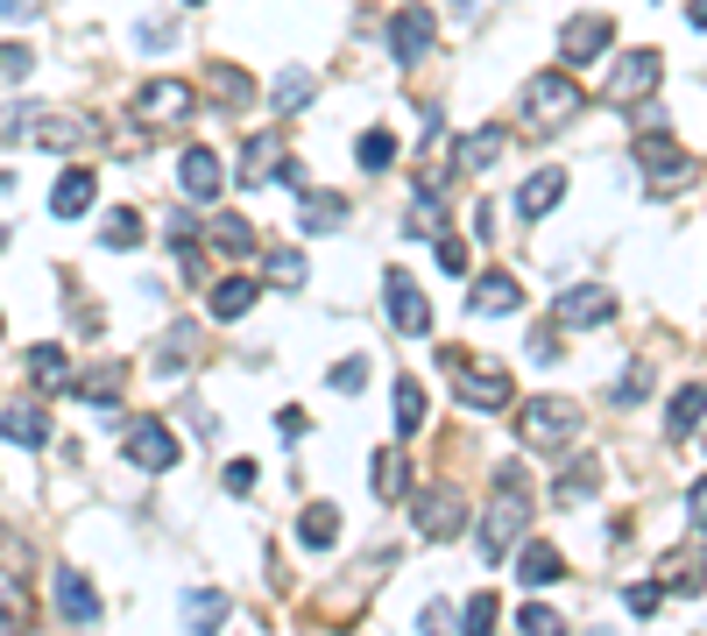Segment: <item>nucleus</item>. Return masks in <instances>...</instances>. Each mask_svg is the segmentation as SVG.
I'll list each match as a JSON object with an SVG mask.
<instances>
[{"label":"nucleus","instance_id":"obj_9","mask_svg":"<svg viewBox=\"0 0 707 636\" xmlns=\"http://www.w3.org/2000/svg\"><path fill=\"white\" fill-rule=\"evenodd\" d=\"M121 446H128V460H135L142 474H170V467H178V438H170V424H163V417L128 424V438H121Z\"/></svg>","mask_w":707,"mask_h":636},{"label":"nucleus","instance_id":"obj_27","mask_svg":"<svg viewBox=\"0 0 707 636\" xmlns=\"http://www.w3.org/2000/svg\"><path fill=\"white\" fill-rule=\"evenodd\" d=\"M333 537H340V509L333 503H304L297 509V545L304 552H333Z\"/></svg>","mask_w":707,"mask_h":636},{"label":"nucleus","instance_id":"obj_26","mask_svg":"<svg viewBox=\"0 0 707 636\" xmlns=\"http://www.w3.org/2000/svg\"><path fill=\"white\" fill-rule=\"evenodd\" d=\"M297 226H304V234H333V226H347V199H340V191H304Z\"/></svg>","mask_w":707,"mask_h":636},{"label":"nucleus","instance_id":"obj_29","mask_svg":"<svg viewBox=\"0 0 707 636\" xmlns=\"http://www.w3.org/2000/svg\"><path fill=\"white\" fill-rule=\"evenodd\" d=\"M700 417H707V382H686V390L673 396V411H665V432H673V438H694Z\"/></svg>","mask_w":707,"mask_h":636},{"label":"nucleus","instance_id":"obj_54","mask_svg":"<svg viewBox=\"0 0 707 636\" xmlns=\"http://www.w3.org/2000/svg\"><path fill=\"white\" fill-rule=\"evenodd\" d=\"M417 623H425V636H453V615H446V608H425Z\"/></svg>","mask_w":707,"mask_h":636},{"label":"nucleus","instance_id":"obj_45","mask_svg":"<svg viewBox=\"0 0 707 636\" xmlns=\"http://www.w3.org/2000/svg\"><path fill=\"white\" fill-rule=\"evenodd\" d=\"M438 220H446V205H438L432 191H417V205H411V220H404V226H411V234H425V226L438 234Z\"/></svg>","mask_w":707,"mask_h":636},{"label":"nucleus","instance_id":"obj_47","mask_svg":"<svg viewBox=\"0 0 707 636\" xmlns=\"http://www.w3.org/2000/svg\"><path fill=\"white\" fill-rule=\"evenodd\" d=\"M644 390H652V361H629L623 382H616V403H637Z\"/></svg>","mask_w":707,"mask_h":636},{"label":"nucleus","instance_id":"obj_16","mask_svg":"<svg viewBox=\"0 0 707 636\" xmlns=\"http://www.w3.org/2000/svg\"><path fill=\"white\" fill-rule=\"evenodd\" d=\"M178 184H184V199L213 205V199H220V184H226V170H220L213 149H184V157H178Z\"/></svg>","mask_w":707,"mask_h":636},{"label":"nucleus","instance_id":"obj_57","mask_svg":"<svg viewBox=\"0 0 707 636\" xmlns=\"http://www.w3.org/2000/svg\"><path fill=\"white\" fill-rule=\"evenodd\" d=\"M0 14H8V22H22V14H36V0H0Z\"/></svg>","mask_w":707,"mask_h":636},{"label":"nucleus","instance_id":"obj_34","mask_svg":"<svg viewBox=\"0 0 707 636\" xmlns=\"http://www.w3.org/2000/svg\"><path fill=\"white\" fill-rule=\"evenodd\" d=\"M248 304H255V276H226V283H213V319H248Z\"/></svg>","mask_w":707,"mask_h":636},{"label":"nucleus","instance_id":"obj_1","mask_svg":"<svg viewBox=\"0 0 707 636\" xmlns=\"http://www.w3.org/2000/svg\"><path fill=\"white\" fill-rule=\"evenodd\" d=\"M524 524H531V488H524L517 467H503V474H495V503L482 509V566H495V558L517 552Z\"/></svg>","mask_w":707,"mask_h":636},{"label":"nucleus","instance_id":"obj_2","mask_svg":"<svg viewBox=\"0 0 707 636\" xmlns=\"http://www.w3.org/2000/svg\"><path fill=\"white\" fill-rule=\"evenodd\" d=\"M580 107H587V92H580V79H566V71H538V79L524 85V128H538V134L566 128Z\"/></svg>","mask_w":707,"mask_h":636},{"label":"nucleus","instance_id":"obj_25","mask_svg":"<svg viewBox=\"0 0 707 636\" xmlns=\"http://www.w3.org/2000/svg\"><path fill=\"white\" fill-rule=\"evenodd\" d=\"M92 199H100V178H92V170H64L57 191H50V212H57V220H79Z\"/></svg>","mask_w":707,"mask_h":636},{"label":"nucleus","instance_id":"obj_11","mask_svg":"<svg viewBox=\"0 0 707 636\" xmlns=\"http://www.w3.org/2000/svg\"><path fill=\"white\" fill-rule=\"evenodd\" d=\"M524 304V291H517V276H509V269H482V276H474V291H467V312L474 319H509Z\"/></svg>","mask_w":707,"mask_h":636},{"label":"nucleus","instance_id":"obj_52","mask_svg":"<svg viewBox=\"0 0 707 636\" xmlns=\"http://www.w3.org/2000/svg\"><path fill=\"white\" fill-rule=\"evenodd\" d=\"M686 524L707 537V481H694V495H686Z\"/></svg>","mask_w":707,"mask_h":636},{"label":"nucleus","instance_id":"obj_32","mask_svg":"<svg viewBox=\"0 0 707 636\" xmlns=\"http://www.w3.org/2000/svg\"><path fill=\"white\" fill-rule=\"evenodd\" d=\"M135 241H142V205H113V212H107V226H100V248L128 255Z\"/></svg>","mask_w":707,"mask_h":636},{"label":"nucleus","instance_id":"obj_28","mask_svg":"<svg viewBox=\"0 0 707 636\" xmlns=\"http://www.w3.org/2000/svg\"><path fill=\"white\" fill-rule=\"evenodd\" d=\"M29 382H36L43 396L71 390V354H64V346H29Z\"/></svg>","mask_w":707,"mask_h":636},{"label":"nucleus","instance_id":"obj_4","mask_svg":"<svg viewBox=\"0 0 707 636\" xmlns=\"http://www.w3.org/2000/svg\"><path fill=\"white\" fill-rule=\"evenodd\" d=\"M524 438L538 453H559L580 438V403H566V396H538V403H524Z\"/></svg>","mask_w":707,"mask_h":636},{"label":"nucleus","instance_id":"obj_36","mask_svg":"<svg viewBox=\"0 0 707 636\" xmlns=\"http://www.w3.org/2000/svg\"><path fill=\"white\" fill-rule=\"evenodd\" d=\"M417 432H425V390L404 375L396 382V438H417Z\"/></svg>","mask_w":707,"mask_h":636},{"label":"nucleus","instance_id":"obj_39","mask_svg":"<svg viewBox=\"0 0 707 636\" xmlns=\"http://www.w3.org/2000/svg\"><path fill=\"white\" fill-rule=\"evenodd\" d=\"M354 163L368 170V178H375V170H390V163H396V142H390V128H368V134H361V142H354Z\"/></svg>","mask_w":707,"mask_h":636},{"label":"nucleus","instance_id":"obj_23","mask_svg":"<svg viewBox=\"0 0 707 636\" xmlns=\"http://www.w3.org/2000/svg\"><path fill=\"white\" fill-rule=\"evenodd\" d=\"M0 438H8V446H50V417H43V403H14L8 417H0Z\"/></svg>","mask_w":707,"mask_h":636},{"label":"nucleus","instance_id":"obj_3","mask_svg":"<svg viewBox=\"0 0 707 636\" xmlns=\"http://www.w3.org/2000/svg\"><path fill=\"white\" fill-rule=\"evenodd\" d=\"M438 361H446V375H453V390H461V403H467V411H503V403L517 396L503 369H474V354H461V346H446Z\"/></svg>","mask_w":707,"mask_h":636},{"label":"nucleus","instance_id":"obj_8","mask_svg":"<svg viewBox=\"0 0 707 636\" xmlns=\"http://www.w3.org/2000/svg\"><path fill=\"white\" fill-rule=\"evenodd\" d=\"M658 71H665V57H658V50H629V57H623V64H616V71H608V85H602V100H608V107H637V100H644V92H652V85H658Z\"/></svg>","mask_w":707,"mask_h":636},{"label":"nucleus","instance_id":"obj_38","mask_svg":"<svg viewBox=\"0 0 707 636\" xmlns=\"http://www.w3.org/2000/svg\"><path fill=\"white\" fill-rule=\"evenodd\" d=\"M595 488H602V467H595V460H573V467H566V481H559L552 495H559V503L573 509V503H587Z\"/></svg>","mask_w":707,"mask_h":636},{"label":"nucleus","instance_id":"obj_24","mask_svg":"<svg viewBox=\"0 0 707 636\" xmlns=\"http://www.w3.org/2000/svg\"><path fill=\"white\" fill-rule=\"evenodd\" d=\"M226 623V594L220 587H184V629L191 636H220Z\"/></svg>","mask_w":707,"mask_h":636},{"label":"nucleus","instance_id":"obj_46","mask_svg":"<svg viewBox=\"0 0 707 636\" xmlns=\"http://www.w3.org/2000/svg\"><path fill=\"white\" fill-rule=\"evenodd\" d=\"M326 382H333L340 396H361V390H368V361H340V369H333Z\"/></svg>","mask_w":707,"mask_h":636},{"label":"nucleus","instance_id":"obj_18","mask_svg":"<svg viewBox=\"0 0 707 636\" xmlns=\"http://www.w3.org/2000/svg\"><path fill=\"white\" fill-rule=\"evenodd\" d=\"M29 128H36V142H43V149H79V142L100 134L85 113H29Z\"/></svg>","mask_w":707,"mask_h":636},{"label":"nucleus","instance_id":"obj_22","mask_svg":"<svg viewBox=\"0 0 707 636\" xmlns=\"http://www.w3.org/2000/svg\"><path fill=\"white\" fill-rule=\"evenodd\" d=\"M128 390V369H121V361H92V369L85 375H71V396H85V403H100V411H107V403L113 396H121Z\"/></svg>","mask_w":707,"mask_h":636},{"label":"nucleus","instance_id":"obj_20","mask_svg":"<svg viewBox=\"0 0 707 636\" xmlns=\"http://www.w3.org/2000/svg\"><path fill=\"white\" fill-rule=\"evenodd\" d=\"M283 163H291V157H283V134H248V149H241V178L255 184V191L270 184Z\"/></svg>","mask_w":707,"mask_h":636},{"label":"nucleus","instance_id":"obj_7","mask_svg":"<svg viewBox=\"0 0 707 636\" xmlns=\"http://www.w3.org/2000/svg\"><path fill=\"white\" fill-rule=\"evenodd\" d=\"M382 297H390V325H396L404 340L432 333V304H425V291H417L411 269H390V276H382Z\"/></svg>","mask_w":707,"mask_h":636},{"label":"nucleus","instance_id":"obj_53","mask_svg":"<svg viewBox=\"0 0 707 636\" xmlns=\"http://www.w3.org/2000/svg\"><path fill=\"white\" fill-rule=\"evenodd\" d=\"M22 71H29V50H22V43H8V50H0V79L14 85V79H22Z\"/></svg>","mask_w":707,"mask_h":636},{"label":"nucleus","instance_id":"obj_42","mask_svg":"<svg viewBox=\"0 0 707 636\" xmlns=\"http://www.w3.org/2000/svg\"><path fill=\"white\" fill-rule=\"evenodd\" d=\"M262 276L283 283V291H297V283H304V255H297V248H276V255L262 262Z\"/></svg>","mask_w":707,"mask_h":636},{"label":"nucleus","instance_id":"obj_51","mask_svg":"<svg viewBox=\"0 0 707 636\" xmlns=\"http://www.w3.org/2000/svg\"><path fill=\"white\" fill-rule=\"evenodd\" d=\"M623 602H629V615H658V602H665V594H658V581H644V587H629Z\"/></svg>","mask_w":707,"mask_h":636},{"label":"nucleus","instance_id":"obj_55","mask_svg":"<svg viewBox=\"0 0 707 636\" xmlns=\"http://www.w3.org/2000/svg\"><path fill=\"white\" fill-rule=\"evenodd\" d=\"M276 432L283 438H304V411H297V403H291V411H276Z\"/></svg>","mask_w":707,"mask_h":636},{"label":"nucleus","instance_id":"obj_60","mask_svg":"<svg viewBox=\"0 0 707 636\" xmlns=\"http://www.w3.org/2000/svg\"><path fill=\"white\" fill-rule=\"evenodd\" d=\"M0 248H8V234H0Z\"/></svg>","mask_w":707,"mask_h":636},{"label":"nucleus","instance_id":"obj_10","mask_svg":"<svg viewBox=\"0 0 707 636\" xmlns=\"http://www.w3.org/2000/svg\"><path fill=\"white\" fill-rule=\"evenodd\" d=\"M608 43H616V22H608V14H573V22L559 29V57H566V64H595Z\"/></svg>","mask_w":707,"mask_h":636},{"label":"nucleus","instance_id":"obj_37","mask_svg":"<svg viewBox=\"0 0 707 636\" xmlns=\"http://www.w3.org/2000/svg\"><path fill=\"white\" fill-rule=\"evenodd\" d=\"M205 92H213L220 107H248V100H255V85H248L234 64H213V71H205Z\"/></svg>","mask_w":707,"mask_h":636},{"label":"nucleus","instance_id":"obj_35","mask_svg":"<svg viewBox=\"0 0 707 636\" xmlns=\"http://www.w3.org/2000/svg\"><path fill=\"white\" fill-rule=\"evenodd\" d=\"M375 495H382V503H396V495H411V460L404 453H375Z\"/></svg>","mask_w":707,"mask_h":636},{"label":"nucleus","instance_id":"obj_30","mask_svg":"<svg viewBox=\"0 0 707 636\" xmlns=\"http://www.w3.org/2000/svg\"><path fill=\"white\" fill-rule=\"evenodd\" d=\"M205 241H213L220 255H234V262H248V255H255V226H248L241 212H220V220L205 226Z\"/></svg>","mask_w":707,"mask_h":636},{"label":"nucleus","instance_id":"obj_21","mask_svg":"<svg viewBox=\"0 0 707 636\" xmlns=\"http://www.w3.org/2000/svg\"><path fill=\"white\" fill-rule=\"evenodd\" d=\"M559 199H566V170H531L524 191H517V212H524V220H545Z\"/></svg>","mask_w":707,"mask_h":636},{"label":"nucleus","instance_id":"obj_12","mask_svg":"<svg viewBox=\"0 0 707 636\" xmlns=\"http://www.w3.org/2000/svg\"><path fill=\"white\" fill-rule=\"evenodd\" d=\"M652 581H658V587H673V594H700V587H707V545L694 537V545L665 552L658 566H652Z\"/></svg>","mask_w":707,"mask_h":636},{"label":"nucleus","instance_id":"obj_41","mask_svg":"<svg viewBox=\"0 0 707 636\" xmlns=\"http://www.w3.org/2000/svg\"><path fill=\"white\" fill-rule=\"evenodd\" d=\"M461 636H495V594H467V615H461Z\"/></svg>","mask_w":707,"mask_h":636},{"label":"nucleus","instance_id":"obj_17","mask_svg":"<svg viewBox=\"0 0 707 636\" xmlns=\"http://www.w3.org/2000/svg\"><path fill=\"white\" fill-rule=\"evenodd\" d=\"M57 615L64 623H100V594H92L79 566H57Z\"/></svg>","mask_w":707,"mask_h":636},{"label":"nucleus","instance_id":"obj_14","mask_svg":"<svg viewBox=\"0 0 707 636\" xmlns=\"http://www.w3.org/2000/svg\"><path fill=\"white\" fill-rule=\"evenodd\" d=\"M390 50H396V64L404 71H417L425 64V50H432V8H404L390 22Z\"/></svg>","mask_w":707,"mask_h":636},{"label":"nucleus","instance_id":"obj_49","mask_svg":"<svg viewBox=\"0 0 707 636\" xmlns=\"http://www.w3.org/2000/svg\"><path fill=\"white\" fill-rule=\"evenodd\" d=\"M438 269L467 276V241H461V234H438Z\"/></svg>","mask_w":707,"mask_h":636},{"label":"nucleus","instance_id":"obj_50","mask_svg":"<svg viewBox=\"0 0 707 636\" xmlns=\"http://www.w3.org/2000/svg\"><path fill=\"white\" fill-rule=\"evenodd\" d=\"M255 460H234V467H226V495H255Z\"/></svg>","mask_w":707,"mask_h":636},{"label":"nucleus","instance_id":"obj_48","mask_svg":"<svg viewBox=\"0 0 707 636\" xmlns=\"http://www.w3.org/2000/svg\"><path fill=\"white\" fill-rule=\"evenodd\" d=\"M178 36H184V29H178V22H163V14H156L149 29H135V43H142V50H170Z\"/></svg>","mask_w":707,"mask_h":636},{"label":"nucleus","instance_id":"obj_19","mask_svg":"<svg viewBox=\"0 0 707 636\" xmlns=\"http://www.w3.org/2000/svg\"><path fill=\"white\" fill-rule=\"evenodd\" d=\"M191 354H199V325L184 319V325H170V333L156 340V354H149V361H156V375H163V382H178V375L191 369Z\"/></svg>","mask_w":707,"mask_h":636},{"label":"nucleus","instance_id":"obj_33","mask_svg":"<svg viewBox=\"0 0 707 636\" xmlns=\"http://www.w3.org/2000/svg\"><path fill=\"white\" fill-rule=\"evenodd\" d=\"M517 573H524V587H545V581H559V573H566V558L538 537V545H524V552H517Z\"/></svg>","mask_w":707,"mask_h":636},{"label":"nucleus","instance_id":"obj_56","mask_svg":"<svg viewBox=\"0 0 707 636\" xmlns=\"http://www.w3.org/2000/svg\"><path fill=\"white\" fill-rule=\"evenodd\" d=\"M559 354V333H531V361H552Z\"/></svg>","mask_w":707,"mask_h":636},{"label":"nucleus","instance_id":"obj_6","mask_svg":"<svg viewBox=\"0 0 707 636\" xmlns=\"http://www.w3.org/2000/svg\"><path fill=\"white\" fill-rule=\"evenodd\" d=\"M637 163H644V178H652V191H686V184H694V170H700L686 149H673V142L652 134V128L637 134Z\"/></svg>","mask_w":707,"mask_h":636},{"label":"nucleus","instance_id":"obj_15","mask_svg":"<svg viewBox=\"0 0 707 636\" xmlns=\"http://www.w3.org/2000/svg\"><path fill=\"white\" fill-rule=\"evenodd\" d=\"M552 319L573 325V333H580V325H608L616 319V297H608L602 283H580V291H566L559 304H552Z\"/></svg>","mask_w":707,"mask_h":636},{"label":"nucleus","instance_id":"obj_31","mask_svg":"<svg viewBox=\"0 0 707 636\" xmlns=\"http://www.w3.org/2000/svg\"><path fill=\"white\" fill-rule=\"evenodd\" d=\"M495 157H503V128H474L461 142V157H453V170H461V178H482Z\"/></svg>","mask_w":707,"mask_h":636},{"label":"nucleus","instance_id":"obj_44","mask_svg":"<svg viewBox=\"0 0 707 636\" xmlns=\"http://www.w3.org/2000/svg\"><path fill=\"white\" fill-rule=\"evenodd\" d=\"M29 629V594L14 587V594H0V636H22Z\"/></svg>","mask_w":707,"mask_h":636},{"label":"nucleus","instance_id":"obj_58","mask_svg":"<svg viewBox=\"0 0 707 636\" xmlns=\"http://www.w3.org/2000/svg\"><path fill=\"white\" fill-rule=\"evenodd\" d=\"M686 14H694V29H707V0H694V8H686Z\"/></svg>","mask_w":707,"mask_h":636},{"label":"nucleus","instance_id":"obj_5","mask_svg":"<svg viewBox=\"0 0 707 636\" xmlns=\"http://www.w3.org/2000/svg\"><path fill=\"white\" fill-rule=\"evenodd\" d=\"M191 107H199V85L191 79H142V92H135V121L142 128H178Z\"/></svg>","mask_w":707,"mask_h":636},{"label":"nucleus","instance_id":"obj_40","mask_svg":"<svg viewBox=\"0 0 707 636\" xmlns=\"http://www.w3.org/2000/svg\"><path fill=\"white\" fill-rule=\"evenodd\" d=\"M304 100H312V71H276V85H270V107H276V113H297Z\"/></svg>","mask_w":707,"mask_h":636},{"label":"nucleus","instance_id":"obj_59","mask_svg":"<svg viewBox=\"0 0 707 636\" xmlns=\"http://www.w3.org/2000/svg\"><path fill=\"white\" fill-rule=\"evenodd\" d=\"M587 636H608V629H587Z\"/></svg>","mask_w":707,"mask_h":636},{"label":"nucleus","instance_id":"obj_43","mask_svg":"<svg viewBox=\"0 0 707 636\" xmlns=\"http://www.w3.org/2000/svg\"><path fill=\"white\" fill-rule=\"evenodd\" d=\"M517 629H524V636H566V623H559V608H545V602H524V615H517Z\"/></svg>","mask_w":707,"mask_h":636},{"label":"nucleus","instance_id":"obj_13","mask_svg":"<svg viewBox=\"0 0 707 636\" xmlns=\"http://www.w3.org/2000/svg\"><path fill=\"white\" fill-rule=\"evenodd\" d=\"M417 531H425V537L467 531V495L461 488H425V495H417Z\"/></svg>","mask_w":707,"mask_h":636}]
</instances>
